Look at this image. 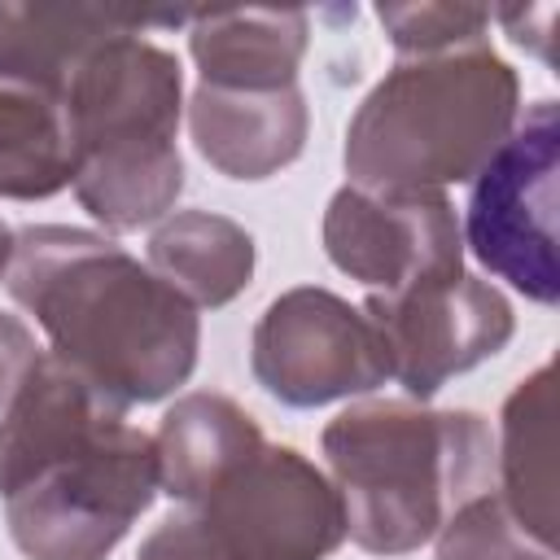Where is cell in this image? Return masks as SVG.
I'll use <instances>...</instances> for the list:
<instances>
[{
	"label": "cell",
	"mask_w": 560,
	"mask_h": 560,
	"mask_svg": "<svg viewBox=\"0 0 560 560\" xmlns=\"http://www.w3.org/2000/svg\"><path fill=\"white\" fill-rule=\"evenodd\" d=\"M158 494L153 438L44 354L0 411V503L26 560H105Z\"/></svg>",
	"instance_id": "6da1fadb"
},
{
	"label": "cell",
	"mask_w": 560,
	"mask_h": 560,
	"mask_svg": "<svg viewBox=\"0 0 560 560\" xmlns=\"http://www.w3.org/2000/svg\"><path fill=\"white\" fill-rule=\"evenodd\" d=\"M4 289L48 332L52 359L118 407L162 402L197 368V306L105 232L22 228Z\"/></svg>",
	"instance_id": "7a4b0ae2"
},
{
	"label": "cell",
	"mask_w": 560,
	"mask_h": 560,
	"mask_svg": "<svg viewBox=\"0 0 560 560\" xmlns=\"http://www.w3.org/2000/svg\"><path fill=\"white\" fill-rule=\"evenodd\" d=\"M346 538L372 556H407L477 494H490L494 438L477 411L416 398L350 402L319 433Z\"/></svg>",
	"instance_id": "3957f363"
},
{
	"label": "cell",
	"mask_w": 560,
	"mask_h": 560,
	"mask_svg": "<svg viewBox=\"0 0 560 560\" xmlns=\"http://www.w3.org/2000/svg\"><path fill=\"white\" fill-rule=\"evenodd\" d=\"M521 118V79L490 44L398 57L346 127V175L376 192L472 179Z\"/></svg>",
	"instance_id": "277c9868"
},
{
	"label": "cell",
	"mask_w": 560,
	"mask_h": 560,
	"mask_svg": "<svg viewBox=\"0 0 560 560\" xmlns=\"http://www.w3.org/2000/svg\"><path fill=\"white\" fill-rule=\"evenodd\" d=\"M179 109V57L140 31L109 35L74 70L66 92L74 136L70 188L105 232H136L175 210L184 192Z\"/></svg>",
	"instance_id": "5b68a950"
},
{
	"label": "cell",
	"mask_w": 560,
	"mask_h": 560,
	"mask_svg": "<svg viewBox=\"0 0 560 560\" xmlns=\"http://www.w3.org/2000/svg\"><path fill=\"white\" fill-rule=\"evenodd\" d=\"M560 109L534 101L490 162L468 179L459 236L477 262L538 306L560 302L556 206H560Z\"/></svg>",
	"instance_id": "8992f818"
},
{
	"label": "cell",
	"mask_w": 560,
	"mask_h": 560,
	"mask_svg": "<svg viewBox=\"0 0 560 560\" xmlns=\"http://www.w3.org/2000/svg\"><path fill=\"white\" fill-rule=\"evenodd\" d=\"M254 381L284 407H324L389 381L385 346L363 306L332 289L298 284L267 302L249 337Z\"/></svg>",
	"instance_id": "52a82bcc"
},
{
	"label": "cell",
	"mask_w": 560,
	"mask_h": 560,
	"mask_svg": "<svg viewBox=\"0 0 560 560\" xmlns=\"http://www.w3.org/2000/svg\"><path fill=\"white\" fill-rule=\"evenodd\" d=\"M192 512L228 560H328L346 542L337 486L276 442L236 464Z\"/></svg>",
	"instance_id": "ba28073f"
},
{
	"label": "cell",
	"mask_w": 560,
	"mask_h": 560,
	"mask_svg": "<svg viewBox=\"0 0 560 560\" xmlns=\"http://www.w3.org/2000/svg\"><path fill=\"white\" fill-rule=\"evenodd\" d=\"M363 315L381 332L389 376L416 398H433L451 376L494 359L512 332V302L468 271L402 293H368Z\"/></svg>",
	"instance_id": "9c48e42d"
},
{
	"label": "cell",
	"mask_w": 560,
	"mask_h": 560,
	"mask_svg": "<svg viewBox=\"0 0 560 560\" xmlns=\"http://www.w3.org/2000/svg\"><path fill=\"white\" fill-rule=\"evenodd\" d=\"M324 254L368 293H402L464 271L459 214L446 192L337 188L324 210Z\"/></svg>",
	"instance_id": "30bf717a"
},
{
	"label": "cell",
	"mask_w": 560,
	"mask_h": 560,
	"mask_svg": "<svg viewBox=\"0 0 560 560\" xmlns=\"http://www.w3.org/2000/svg\"><path fill=\"white\" fill-rule=\"evenodd\" d=\"M311 109L298 83L271 92L197 83L188 131L197 153L228 179H267L302 158Z\"/></svg>",
	"instance_id": "8fae6325"
},
{
	"label": "cell",
	"mask_w": 560,
	"mask_h": 560,
	"mask_svg": "<svg viewBox=\"0 0 560 560\" xmlns=\"http://www.w3.org/2000/svg\"><path fill=\"white\" fill-rule=\"evenodd\" d=\"M184 22V13H122L96 4H9L0 0V79L66 101L83 57L122 31Z\"/></svg>",
	"instance_id": "7c38bea8"
},
{
	"label": "cell",
	"mask_w": 560,
	"mask_h": 560,
	"mask_svg": "<svg viewBox=\"0 0 560 560\" xmlns=\"http://www.w3.org/2000/svg\"><path fill=\"white\" fill-rule=\"evenodd\" d=\"M311 39L302 9H210L188 18V52L210 88L271 92L298 83Z\"/></svg>",
	"instance_id": "4fadbf2b"
},
{
	"label": "cell",
	"mask_w": 560,
	"mask_h": 560,
	"mask_svg": "<svg viewBox=\"0 0 560 560\" xmlns=\"http://www.w3.org/2000/svg\"><path fill=\"white\" fill-rule=\"evenodd\" d=\"M262 442L267 438H262L258 420L228 394H210V389L184 394V398H175V407L162 416V424L153 433L158 486L171 499L197 508Z\"/></svg>",
	"instance_id": "5bb4252c"
},
{
	"label": "cell",
	"mask_w": 560,
	"mask_h": 560,
	"mask_svg": "<svg viewBox=\"0 0 560 560\" xmlns=\"http://www.w3.org/2000/svg\"><path fill=\"white\" fill-rule=\"evenodd\" d=\"M149 267L192 306H228L254 280V236L214 210H171L149 236Z\"/></svg>",
	"instance_id": "9a60e30c"
},
{
	"label": "cell",
	"mask_w": 560,
	"mask_h": 560,
	"mask_svg": "<svg viewBox=\"0 0 560 560\" xmlns=\"http://www.w3.org/2000/svg\"><path fill=\"white\" fill-rule=\"evenodd\" d=\"M551 368L542 363L529 372L503 402L499 424V477H503V508L521 521L529 538L542 547L556 542V464H551Z\"/></svg>",
	"instance_id": "2e32d148"
},
{
	"label": "cell",
	"mask_w": 560,
	"mask_h": 560,
	"mask_svg": "<svg viewBox=\"0 0 560 560\" xmlns=\"http://www.w3.org/2000/svg\"><path fill=\"white\" fill-rule=\"evenodd\" d=\"M74 175V136L66 101L0 79V197L44 201Z\"/></svg>",
	"instance_id": "e0dca14e"
},
{
	"label": "cell",
	"mask_w": 560,
	"mask_h": 560,
	"mask_svg": "<svg viewBox=\"0 0 560 560\" xmlns=\"http://www.w3.org/2000/svg\"><path fill=\"white\" fill-rule=\"evenodd\" d=\"M389 44L398 57H429L464 44H486V31L494 22L490 9L477 4H442V0H420V4H381L376 9Z\"/></svg>",
	"instance_id": "ac0fdd59"
},
{
	"label": "cell",
	"mask_w": 560,
	"mask_h": 560,
	"mask_svg": "<svg viewBox=\"0 0 560 560\" xmlns=\"http://www.w3.org/2000/svg\"><path fill=\"white\" fill-rule=\"evenodd\" d=\"M136 560H228L223 547L210 538V529L201 525L197 512H179L166 516L136 551Z\"/></svg>",
	"instance_id": "d6986e66"
},
{
	"label": "cell",
	"mask_w": 560,
	"mask_h": 560,
	"mask_svg": "<svg viewBox=\"0 0 560 560\" xmlns=\"http://www.w3.org/2000/svg\"><path fill=\"white\" fill-rule=\"evenodd\" d=\"M39 359H44V350L35 346V332L18 315H4L0 311V411L13 402V394L35 372Z\"/></svg>",
	"instance_id": "ffe728a7"
},
{
	"label": "cell",
	"mask_w": 560,
	"mask_h": 560,
	"mask_svg": "<svg viewBox=\"0 0 560 560\" xmlns=\"http://www.w3.org/2000/svg\"><path fill=\"white\" fill-rule=\"evenodd\" d=\"M13 241H18V232H9V223L0 219V280H4L9 262H13Z\"/></svg>",
	"instance_id": "44dd1931"
}]
</instances>
